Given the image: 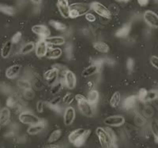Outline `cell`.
<instances>
[{
  "label": "cell",
  "instance_id": "obj_48",
  "mask_svg": "<svg viewBox=\"0 0 158 148\" xmlns=\"http://www.w3.org/2000/svg\"><path fill=\"white\" fill-rule=\"evenodd\" d=\"M108 148H117V146L115 143H111Z\"/></svg>",
  "mask_w": 158,
  "mask_h": 148
},
{
  "label": "cell",
  "instance_id": "obj_31",
  "mask_svg": "<svg viewBox=\"0 0 158 148\" xmlns=\"http://www.w3.org/2000/svg\"><path fill=\"white\" fill-rule=\"evenodd\" d=\"M0 11L7 15H15V9L10 6H0Z\"/></svg>",
  "mask_w": 158,
  "mask_h": 148
},
{
  "label": "cell",
  "instance_id": "obj_11",
  "mask_svg": "<svg viewBox=\"0 0 158 148\" xmlns=\"http://www.w3.org/2000/svg\"><path fill=\"white\" fill-rule=\"evenodd\" d=\"M32 31L35 34L42 36L43 39L47 38L50 36V30L44 25H36L32 27Z\"/></svg>",
  "mask_w": 158,
  "mask_h": 148
},
{
  "label": "cell",
  "instance_id": "obj_8",
  "mask_svg": "<svg viewBox=\"0 0 158 148\" xmlns=\"http://www.w3.org/2000/svg\"><path fill=\"white\" fill-rule=\"evenodd\" d=\"M104 123L108 126L118 127L125 123V118L123 116H111L104 119Z\"/></svg>",
  "mask_w": 158,
  "mask_h": 148
},
{
  "label": "cell",
  "instance_id": "obj_29",
  "mask_svg": "<svg viewBox=\"0 0 158 148\" xmlns=\"http://www.w3.org/2000/svg\"><path fill=\"white\" fill-rule=\"evenodd\" d=\"M49 23H50V25H52V27L58 31H63L67 29V26L64 24L60 22H58V21L51 20Z\"/></svg>",
  "mask_w": 158,
  "mask_h": 148
},
{
  "label": "cell",
  "instance_id": "obj_41",
  "mask_svg": "<svg viewBox=\"0 0 158 148\" xmlns=\"http://www.w3.org/2000/svg\"><path fill=\"white\" fill-rule=\"evenodd\" d=\"M150 63L153 66V67H155V68H156L158 70V57L157 56H152V57L150 58Z\"/></svg>",
  "mask_w": 158,
  "mask_h": 148
},
{
  "label": "cell",
  "instance_id": "obj_25",
  "mask_svg": "<svg viewBox=\"0 0 158 148\" xmlns=\"http://www.w3.org/2000/svg\"><path fill=\"white\" fill-rule=\"evenodd\" d=\"M94 48L97 51L102 53H106L109 51V46L108 44L104 43L103 41H97L94 44Z\"/></svg>",
  "mask_w": 158,
  "mask_h": 148
},
{
  "label": "cell",
  "instance_id": "obj_50",
  "mask_svg": "<svg viewBox=\"0 0 158 148\" xmlns=\"http://www.w3.org/2000/svg\"><path fill=\"white\" fill-rule=\"evenodd\" d=\"M117 2H130L131 0H115Z\"/></svg>",
  "mask_w": 158,
  "mask_h": 148
},
{
  "label": "cell",
  "instance_id": "obj_4",
  "mask_svg": "<svg viewBox=\"0 0 158 148\" xmlns=\"http://www.w3.org/2000/svg\"><path fill=\"white\" fill-rule=\"evenodd\" d=\"M90 8H91L96 14H97L98 15L101 16L102 18H111V14L109 10L104 6L103 4H101V2H94L93 3H91L90 5Z\"/></svg>",
  "mask_w": 158,
  "mask_h": 148
},
{
  "label": "cell",
  "instance_id": "obj_47",
  "mask_svg": "<svg viewBox=\"0 0 158 148\" xmlns=\"http://www.w3.org/2000/svg\"><path fill=\"white\" fill-rule=\"evenodd\" d=\"M44 148H60L59 146L57 145H54V144H48L44 146Z\"/></svg>",
  "mask_w": 158,
  "mask_h": 148
},
{
  "label": "cell",
  "instance_id": "obj_22",
  "mask_svg": "<svg viewBox=\"0 0 158 148\" xmlns=\"http://www.w3.org/2000/svg\"><path fill=\"white\" fill-rule=\"evenodd\" d=\"M13 43L11 40H8L2 46V49H1V56L2 58L6 59V58L9 57L10 54L11 53V49H12Z\"/></svg>",
  "mask_w": 158,
  "mask_h": 148
},
{
  "label": "cell",
  "instance_id": "obj_10",
  "mask_svg": "<svg viewBox=\"0 0 158 148\" xmlns=\"http://www.w3.org/2000/svg\"><path fill=\"white\" fill-rule=\"evenodd\" d=\"M65 85L70 90H73L76 86V77L75 74L71 70H66L64 74Z\"/></svg>",
  "mask_w": 158,
  "mask_h": 148
},
{
  "label": "cell",
  "instance_id": "obj_21",
  "mask_svg": "<svg viewBox=\"0 0 158 148\" xmlns=\"http://www.w3.org/2000/svg\"><path fill=\"white\" fill-rule=\"evenodd\" d=\"M137 100H138V97L135 95H131L130 97H127L123 103V108H126V109L134 108L135 105H137Z\"/></svg>",
  "mask_w": 158,
  "mask_h": 148
},
{
  "label": "cell",
  "instance_id": "obj_39",
  "mask_svg": "<svg viewBox=\"0 0 158 148\" xmlns=\"http://www.w3.org/2000/svg\"><path fill=\"white\" fill-rule=\"evenodd\" d=\"M105 130H106L107 133H108V136L110 137V139H111V143H115V141H116V137H115V135L114 133V132L110 128H104Z\"/></svg>",
  "mask_w": 158,
  "mask_h": 148
},
{
  "label": "cell",
  "instance_id": "obj_12",
  "mask_svg": "<svg viewBox=\"0 0 158 148\" xmlns=\"http://www.w3.org/2000/svg\"><path fill=\"white\" fill-rule=\"evenodd\" d=\"M58 8L63 18H70V6L68 0H58Z\"/></svg>",
  "mask_w": 158,
  "mask_h": 148
},
{
  "label": "cell",
  "instance_id": "obj_36",
  "mask_svg": "<svg viewBox=\"0 0 158 148\" xmlns=\"http://www.w3.org/2000/svg\"><path fill=\"white\" fill-rule=\"evenodd\" d=\"M147 93L148 91H146V89H141L140 91H139V92H138V99L140 100V101H145V99H146V95H147Z\"/></svg>",
  "mask_w": 158,
  "mask_h": 148
},
{
  "label": "cell",
  "instance_id": "obj_43",
  "mask_svg": "<svg viewBox=\"0 0 158 148\" xmlns=\"http://www.w3.org/2000/svg\"><path fill=\"white\" fill-rule=\"evenodd\" d=\"M134 67H135V62L132 59H128L127 63V67L129 70H133Z\"/></svg>",
  "mask_w": 158,
  "mask_h": 148
},
{
  "label": "cell",
  "instance_id": "obj_15",
  "mask_svg": "<svg viewBox=\"0 0 158 148\" xmlns=\"http://www.w3.org/2000/svg\"><path fill=\"white\" fill-rule=\"evenodd\" d=\"M101 67V64L100 63H94L89 66L88 67L82 71V76L83 77H89V76L93 75V74H96L99 71Z\"/></svg>",
  "mask_w": 158,
  "mask_h": 148
},
{
  "label": "cell",
  "instance_id": "obj_42",
  "mask_svg": "<svg viewBox=\"0 0 158 148\" xmlns=\"http://www.w3.org/2000/svg\"><path fill=\"white\" fill-rule=\"evenodd\" d=\"M72 101H73V97H72L70 93H68V94L63 98V101H64V103H66V104H70V103L72 102Z\"/></svg>",
  "mask_w": 158,
  "mask_h": 148
},
{
  "label": "cell",
  "instance_id": "obj_44",
  "mask_svg": "<svg viewBox=\"0 0 158 148\" xmlns=\"http://www.w3.org/2000/svg\"><path fill=\"white\" fill-rule=\"evenodd\" d=\"M85 18H86L87 21H89L90 22H93L94 21H96V17L92 13H87L86 15H85Z\"/></svg>",
  "mask_w": 158,
  "mask_h": 148
},
{
  "label": "cell",
  "instance_id": "obj_45",
  "mask_svg": "<svg viewBox=\"0 0 158 148\" xmlns=\"http://www.w3.org/2000/svg\"><path fill=\"white\" fill-rule=\"evenodd\" d=\"M36 109L39 112H41L44 109V102L41 101H39L36 105Z\"/></svg>",
  "mask_w": 158,
  "mask_h": 148
},
{
  "label": "cell",
  "instance_id": "obj_27",
  "mask_svg": "<svg viewBox=\"0 0 158 148\" xmlns=\"http://www.w3.org/2000/svg\"><path fill=\"white\" fill-rule=\"evenodd\" d=\"M61 136H62L61 130H59V129H58V130H55L54 132L51 134L50 136H49L48 143H55V142H56L57 140H59V138L61 137Z\"/></svg>",
  "mask_w": 158,
  "mask_h": 148
},
{
  "label": "cell",
  "instance_id": "obj_17",
  "mask_svg": "<svg viewBox=\"0 0 158 148\" xmlns=\"http://www.w3.org/2000/svg\"><path fill=\"white\" fill-rule=\"evenodd\" d=\"M20 70H21V66L18 65V64L13 65L6 70V76L8 78H10V79L15 78L19 74Z\"/></svg>",
  "mask_w": 158,
  "mask_h": 148
},
{
  "label": "cell",
  "instance_id": "obj_49",
  "mask_svg": "<svg viewBox=\"0 0 158 148\" xmlns=\"http://www.w3.org/2000/svg\"><path fill=\"white\" fill-rule=\"evenodd\" d=\"M31 1L34 2V3H36V4H40V2H41V0H31Z\"/></svg>",
  "mask_w": 158,
  "mask_h": 148
},
{
  "label": "cell",
  "instance_id": "obj_33",
  "mask_svg": "<svg viewBox=\"0 0 158 148\" xmlns=\"http://www.w3.org/2000/svg\"><path fill=\"white\" fill-rule=\"evenodd\" d=\"M62 87H63V85H62L61 82H56L53 84L52 89H51V93L52 94H56L59 92V91L62 90Z\"/></svg>",
  "mask_w": 158,
  "mask_h": 148
},
{
  "label": "cell",
  "instance_id": "obj_40",
  "mask_svg": "<svg viewBox=\"0 0 158 148\" xmlns=\"http://www.w3.org/2000/svg\"><path fill=\"white\" fill-rule=\"evenodd\" d=\"M60 100H61V98L59 97V98H56V99H54L53 101H51L50 107H53V108H57V107H59V103H60Z\"/></svg>",
  "mask_w": 158,
  "mask_h": 148
},
{
  "label": "cell",
  "instance_id": "obj_24",
  "mask_svg": "<svg viewBox=\"0 0 158 148\" xmlns=\"http://www.w3.org/2000/svg\"><path fill=\"white\" fill-rule=\"evenodd\" d=\"M87 100L89 101V102L93 105H96L99 100V93L98 91H96V90H91V91L89 92L88 96H87Z\"/></svg>",
  "mask_w": 158,
  "mask_h": 148
},
{
  "label": "cell",
  "instance_id": "obj_18",
  "mask_svg": "<svg viewBox=\"0 0 158 148\" xmlns=\"http://www.w3.org/2000/svg\"><path fill=\"white\" fill-rule=\"evenodd\" d=\"M45 128V124L43 121H40L38 124H36V125H30L29 128H28V133L30 134V135H36V134L40 133V132L44 129Z\"/></svg>",
  "mask_w": 158,
  "mask_h": 148
},
{
  "label": "cell",
  "instance_id": "obj_5",
  "mask_svg": "<svg viewBox=\"0 0 158 148\" xmlns=\"http://www.w3.org/2000/svg\"><path fill=\"white\" fill-rule=\"evenodd\" d=\"M19 121L24 125H33L40 122L39 118L30 112H23L19 115Z\"/></svg>",
  "mask_w": 158,
  "mask_h": 148
},
{
  "label": "cell",
  "instance_id": "obj_16",
  "mask_svg": "<svg viewBox=\"0 0 158 148\" xmlns=\"http://www.w3.org/2000/svg\"><path fill=\"white\" fill-rule=\"evenodd\" d=\"M10 119V111L8 108H3L0 111V126L7 125Z\"/></svg>",
  "mask_w": 158,
  "mask_h": 148
},
{
  "label": "cell",
  "instance_id": "obj_6",
  "mask_svg": "<svg viewBox=\"0 0 158 148\" xmlns=\"http://www.w3.org/2000/svg\"><path fill=\"white\" fill-rule=\"evenodd\" d=\"M96 133L98 137L99 141L101 143V146L103 148H108L109 145L111 143V141L110 139V137L108 136V133H107L106 130L104 129L103 128L99 127L96 129Z\"/></svg>",
  "mask_w": 158,
  "mask_h": 148
},
{
  "label": "cell",
  "instance_id": "obj_26",
  "mask_svg": "<svg viewBox=\"0 0 158 148\" xmlns=\"http://www.w3.org/2000/svg\"><path fill=\"white\" fill-rule=\"evenodd\" d=\"M121 101V94L119 92H115L113 95L111 96L110 99V105L113 108H115L118 105Z\"/></svg>",
  "mask_w": 158,
  "mask_h": 148
},
{
  "label": "cell",
  "instance_id": "obj_32",
  "mask_svg": "<svg viewBox=\"0 0 158 148\" xmlns=\"http://www.w3.org/2000/svg\"><path fill=\"white\" fill-rule=\"evenodd\" d=\"M158 97V91L153 90V91H150L147 93V95L146 97V99L145 101H151L155 100L156 98H157Z\"/></svg>",
  "mask_w": 158,
  "mask_h": 148
},
{
  "label": "cell",
  "instance_id": "obj_1",
  "mask_svg": "<svg viewBox=\"0 0 158 148\" xmlns=\"http://www.w3.org/2000/svg\"><path fill=\"white\" fill-rule=\"evenodd\" d=\"M90 133H91V132H90L89 129L78 128V129L73 131L69 135V141L72 144H74L75 146L79 147V146H82L86 142Z\"/></svg>",
  "mask_w": 158,
  "mask_h": 148
},
{
  "label": "cell",
  "instance_id": "obj_34",
  "mask_svg": "<svg viewBox=\"0 0 158 148\" xmlns=\"http://www.w3.org/2000/svg\"><path fill=\"white\" fill-rule=\"evenodd\" d=\"M17 101H18V100L15 98V96H11L6 101V105L10 108H14L16 105Z\"/></svg>",
  "mask_w": 158,
  "mask_h": 148
},
{
  "label": "cell",
  "instance_id": "obj_2",
  "mask_svg": "<svg viewBox=\"0 0 158 148\" xmlns=\"http://www.w3.org/2000/svg\"><path fill=\"white\" fill-rule=\"evenodd\" d=\"M74 98L77 101V107L80 112L85 116L92 117L94 116V110H93L92 105L89 102L87 98L81 94H77Z\"/></svg>",
  "mask_w": 158,
  "mask_h": 148
},
{
  "label": "cell",
  "instance_id": "obj_13",
  "mask_svg": "<svg viewBox=\"0 0 158 148\" xmlns=\"http://www.w3.org/2000/svg\"><path fill=\"white\" fill-rule=\"evenodd\" d=\"M74 118H75V109L73 107H67L65 110L64 116H63L65 125L67 126L71 125L74 122Z\"/></svg>",
  "mask_w": 158,
  "mask_h": 148
},
{
  "label": "cell",
  "instance_id": "obj_37",
  "mask_svg": "<svg viewBox=\"0 0 158 148\" xmlns=\"http://www.w3.org/2000/svg\"><path fill=\"white\" fill-rule=\"evenodd\" d=\"M18 86L22 88L25 89V90H28V89H30L31 84L29 81L27 80H20L18 82Z\"/></svg>",
  "mask_w": 158,
  "mask_h": 148
},
{
  "label": "cell",
  "instance_id": "obj_46",
  "mask_svg": "<svg viewBox=\"0 0 158 148\" xmlns=\"http://www.w3.org/2000/svg\"><path fill=\"white\" fill-rule=\"evenodd\" d=\"M149 2V0H138V2L142 6H147Z\"/></svg>",
  "mask_w": 158,
  "mask_h": 148
},
{
  "label": "cell",
  "instance_id": "obj_9",
  "mask_svg": "<svg viewBox=\"0 0 158 148\" xmlns=\"http://www.w3.org/2000/svg\"><path fill=\"white\" fill-rule=\"evenodd\" d=\"M48 51V44L46 43L44 39L39 40L35 46V53L38 57L41 58L46 56Z\"/></svg>",
  "mask_w": 158,
  "mask_h": 148
},
{
  "label": "cell",
  "instance_id": "obj_38",
  "mask_svg": "<svg viewBox=\"0 0 158 148\" xmlns=\"http://www.w3.org/2000/svg\"><path fill=\"white\" fill-rule=\"evenodd\" d=\"M21 39H22V33H21V32H17V33L12 36L10 40L13 44H17L21 40Z\"/></svg>",
  "mask_w": 158,
  "mask_h": 148
},
{
  "label": "cell",
  "instance_id": "obj_19",
  "mask_svg": "<svg viewBox=\"0 0 158 148\" xmlns=\"http://www.w3.org/2000/svg\"><path fill=\"white\" fill-rule=\"evenodd\" d=\"M131 24L129 23L124 24L122 27L119 28V29L117 30V32L115 33V35H116L117 37L125 38L129 35L130 32H131Z\"/></svg>",
  "mask_w": 158,
  "mask_h": 148
},
{
  "label": "cell",
  "instance_id": "obj_3",
  "mask_svg": "<svg viewBox=\"0 0 158 148\" xmlns=\"http://www.w3.org/2000/svg\"><path fill=\"white\" fill-rule=\"evenodd\" d=\"M90 6L85 3L77 2L70 5V18H77L80 16L86 15L89 11Z\"/></svg>",
  "mask_w": 158,
  "mask_h": 148
},
{
  "label": "cell",
  "instance_id": "obj_35",
  "mask_svg": "<svg viewBox=\"0 0 158 148\" xmlns=\"http://www.w3.org/2000/svg\"><path fill=\"white\" fill-rule=\"evenodd\" d=\"M135 124L138 125V126H142V125H145L146 122V119H145L142 116L139 115V114H138L137 116H135Z\"/></svg>",
  "mask_w": 158,
  "mask_h": 148
},
{
  "label": "cell",
  "instance_id": "obj_30",
  "mask_svg": "<svg viewBox=\"0 0 158 148\" xmlns=\"http://www.w3.org/2000/svg\"><path fill=\"white\" fill-rule=\"evenodd\" d=\"M35 48V44L32 42H30V43H27L26 44L23 46L22 48V50H21V53L23 55L25 54H28L30 52H32Z\"/></svg>",
  "mask_w": 158,
  "mask_h": 148
},
{
  "label": "cell",
  "instance_id": "obj_23",
  "mask_svg": "<svg viewBox=\"0 0 158 148\" xmlns=\"http://www.w3.org/2000/svg\"><path fill=\"white\" fill-rule=\"evenodd\" d=\"M63 53V51L59 48H52V49H48V51L47 56L48 59H57V58L60 57Z\"/></svg>",
  "mask_w": 158,
  "mask_h": 148
},
{
  "label": "cell",
  "instance_id": "obj_14",
  "mask_svg": "<svg viewBox=\"0 0 158 148\" xmlns=\"http://www.w3.org/2000/svg\"><path fill=\"white\" fill-rule=\"evenodd\" d=\"M58 75H59V70L57 68H52L48 70L47 72H45L44 78L48 81V84L52 85L56 82Z\"/></svg>",
  "mask_w": 158,
  "mask_h": 148
},
{
  "label": "cell",
  "instance_id": "obj_7",
  "mask_svg": "<svg viewBox=\"0 0 158 148\" xmlns=\"http://www.w3.org/2000/svg\"><path fill=\"white\" fill-rule=\"evenodd\" d=\"M143 18L147 25L153 28H158V15L152 11H146L144 13Z\"/></svg>",
  "mask_w": 158,
  "mask_h": 148
},
{
  "label": "cell",
  "instance_id": "obj_20",
  "mask_svg": "<svg viewBox=\"0 0 158 148\" xmlns=\"http://www.w3.org/2000/svg\"><path fill=\"white\" fill-rule=\"evenodd\" d=\"M44 40L48 44L52 45H63L65 43V38L63 36H48L44 38Z\"/></svg>",
  "mask_w": 158,
  "mask_h": 148
},
{
  "label": "cell",
  "instance_id": "obj_28",
  "mask_svg": "<svg viewBox=\"0 0 158 148\" xmlns=\"http://www.w3.org/2000/svg\"><path fill=\"white\" fill-rule=\"evenodd\" d=\"M151 132L154 136L155 141L158 143V122L156 121H153L150 124Z\"/></svg>",
  "mask_w": 158,
  "mask_h": 148
}]
</instances>
